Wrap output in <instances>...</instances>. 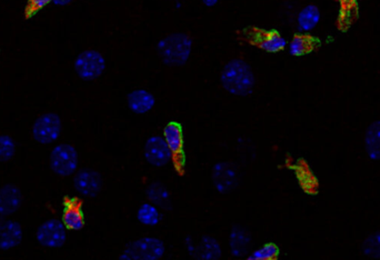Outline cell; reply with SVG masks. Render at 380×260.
<instances>
[{"label":"cell","instance_id":"cell-11","mask_svg":"<svg viewBox=\"0 0 380 260\" xmlns=\"http://www.w3.org/2000/svg\"><path fill=\"white\" fill-rule=\"evenodd\" d=\"M186 247L189 254L196 259L218 260L221 257V247L217 239L210 236H203L199 245H194L192 237L186 238Z\"/></svg>","mask_w":380,"mask_h":260},{"label":"cell","instance_id":"cell-29","mask_svg":"<svg viewBox=\"0 0 380 260\" xmlns=\"http://www.w3.org/2000/svg\"><path fill=\"white\" fill-rule=\"evenodd\" d=\"M201 1L207 8H212V7L217 6L220 0H201Z\"/></svg>","mask_w":380,"mask_h":260},{"label":"cell","instance_id":"cell-13","mask_svg":"<svg viewBox=\"0 0 380 260\" xmlns=\"http://www.w3.org/2000/svg\"><path fill=\"white\" fill-rule=\"evenodd\" d=\"M23 227L18 221H7L0 223V250H10L23 241Z\"/></svg>","mask_w":380,"mask_h":260},{"label":"cell","instance_id":"cell-7","mask_svg":"<svg viewBox=\"0 0 380 260\" xmlns=\"http://www.w3.org/2000/svg\"><path fill=\"white\" fill-rule=\"evenodd\" d=\"M36 239L46 248H62L67 241V228L60 219H48L38 227Z\"/></svg>","mask_w":380,"mask_h":260},{"label":"cell","instance_id":"cell-12","mask_svg":"<svg viewBox=\"0 0 380 260\" xmlns=\"http://www.w3.org/2000/svg\"><path fill=\"white\" fill-rule=\"evenodd\" d=\"M23 204V194L16 185L7 184L0 188V215L10 216Z\"/></svg>","mask_w":380,"mask_h":260},{"label":"cell","instance_id":"cell-31","mask_svg":"<svg viewBox=\"0 0 380 260\" xmlns=\"http://www.w3.org/2000/svg\"><path fill=\"white\" fill-rule=\"evenodd\" d=\"M0 216H1V215H0ZM3 223V221H0V223Z\"/></svg>","mask_w":380,"mask_h":260},{"label":"cell","instance_id":"cell-8","mask_svg":"<svg viewBox=\"0 0 380 260\" xmlns=\"http://www.w3.org/2000/svg\"><path fill=\"white\" fill-rule=\"evenodd\" d=\"M212 183L220 194H229L239 184V174L236 165L229 161H220L212 168Z\"/></svg>","mask_w":380,"mask_h":260},{"label":"cell","instance_id":"cell-1","mask_svg":"<svg viewBox=\"0 0 380 260\" xmlns=\"http://www.w3.org/2000/svg\"><path fill=\"white\" fill-rule=\"evenodd\" d=\"M220 84L227 93L246 97L253 93L256 77L251 66L240 58L229 60L220 74Z\"/></svg>","mask_w":380,"mask_h":260},{"label":"cell","instance_id":"cell-25","mask_svg":"<svg viewBox=\"0 0 380 260\" xmlns=\"http://www.w3.org/2000/svg\"><path fill=\"white\" fill-rule=\"evenodd\" d=\"M278 246L273 243H268L260 248L253 250V252L248 254L247 258L249 260H273L276 259L279 256Z\"/></svg>","mask_w":380,"mask_h":260},{"label":"cell","instance_id":"cell-22","mask_svg":"<svg viewBox=\"0 0 380 260\" xmlns=\"http://www.w3.org/2000/svg\"><path fill=\"white\" fill-rule=\"evenodd\" d=\"M365 145L369 158L380 160V120L369 126L365 137Z\"/></svg>","mask_w":380,"mask_h":260},{"label":"cell","instance_id":"cell-26","mask_svg":"<svg viewBox=\"0 0 380 260\" xmlns=\"http://www.w3.org/2000/svg\"><path fill=\"white\" fill-rule=\"evenodd\" d=\"M16 142L9 135H0V161L12 160L16 155Z\"/></svg>","mask_w":380,"mask_h":260},{"label":"cell","instance_id":"cell-4","mask_svg":"<svg viewBox=\"0 0 380 260\" xmlns=\"http://www.w3.org/2000/svg\"><path fill=\"white\" fill-rule=\"evenodd\" d=\"M107 64L104 55L95 49L84 50L76 57L73 68L77 76L84 82H93L104 75Z\"/></svg>","mask_w":380,"mask_h":260},{"label":"cell","instance_id":"cell-20","mask_svg":"<svg viewBox=\"0 0 380 260\" xmlns=\"http://www.w3.org/2000/svg\"><path fill=\"white\" fill-rule=\"evenodd\" d=\"M320 21V10L316 5H307L297 15V26L302 32H309Z\"/></svg>","mask_w":380,"mask_h":260},{"label":"cell","instance_id":"cell-16","mask_svg":"<svg viewBox=\"0 0 380 260\" xmlns=\"http://www.w3.org/2000/svg\"><path fill=\"white\" fill-rule=\"evenodd\" d=\"M127 105L137 115H145L155 107L156 98L146 89H135L127 95Z\"/></svg>","mask_w":380,"mask_h":260},{"label":"cell","instance_id":"cell-10","mask_svg":"<svg viewBox=\"0 0 380 260\" xmlns=\"http://www.w3.org/2000/svg\"><path fill=\"white\" fill-rule=\"evenodd\" d=\"M172 154L163 137L152 136L147 139L144 147V156L148 164L154 167H163L170 162Z\"/></svg>","mask_w":380,"mask_h":260},{"label":"cell","instance_id":"cell-28","mask_svg":"<svg viewBox=\"0 0 380 260\" xmlns=\"http://www.w3.org/2000/svg\"><path fill=\"white\" fill-rule=\"evenodd\" d=\"M54 3V0H30L29 9L31 12H38L40 9L48 6L49 3Z\"/></svg>","mask_w":380,"mask_h":260},{"label":"cell","instance_id":"cell-21","mask_svg":"<svg viewBox=\"0 0 380 260\" xmlns=\"http://www.w3.org/2000/svg\"><path fill=\"white\" fill-rule=\"evenodd\" d=\"M163 139L174 155L181 153L183 147V128L177 122H169L163 128Z\"/></svg>","mask_w":380,"mask_h":260},{"label":"cell","instance_id":"cell-2","mask_svg":"<svg viewBox=\"0 0 380 260\" xmlns=\"http://www.w3.org/2000/svg\"><path fill=\"white\" fill-rule=\"evenodd\" d=\"M192 38L185 32H174L161 38L156 46L158 56L163 65L183 67L188 62L192 53Z\"/></svg>","mask_w":380,"mask_h":260},{"label":"cell","instance_id":"cell-15","mask_svg":"<svg viewBox=\"0 0 380 260\" xmlns=\"http://www.w3.org/2000/svg\"><path fill=\"white\" fill-rule=\"evenodd\" d=\"M251 236L247 230L240 225H234L229 236V247L234 257H246L251 254Z\"/></svg>","mask_w":380,"mask_h":260},{"label":"cell","instance_id":"cell-3","mask_svg":"<svg viewBox=\"0 0 380 260\" xmlns=\"http://www.w3.org/2000/svg\"><path fill=\"white\" fill-rule=\"evenodd\" d=\"M166 252V246L161 239L145 237L127 245L120 260H159Z\"/></svg>","mask_w":380,"mask_h":260},{"label":"cell","instance_id":"cell-24","mask_svg":"<svg viewBox=\"0 0 380 260\" xmlns=\"http://www.w3.org/2000/svg\"><path fill=\"white\" fill-rule=\"evenodd\" d=\"M137 219L145 226L155 227L161 223L163 215L157 206L152 203H145L137 210Z\"/></svg>","mask_w":380,"mask_h":260},{"label":"cell","instance_id":"cell-23","mask_svg":"<svg viewBox=\"0 0 380 260\" xmlns=\"http://www.w3.org/2000/svg\"><path fill=\"white\" fill-rule=\"evenodd\" d=\"M62 223L65 225L67 230H82L84 226V217L80 207L76 204H69L66 207L62 214Z\"/></svg>","mask_w":380,"mask_h":260},{"label":"cell","instance_id":"cell-14","mask_svg":"<svg viewBox=\"0 0 380 260\" xmlns=\"http://www.w3.org/2000/svg\"><path fill=\"white\" fill-rule=\"evenodd\" d=\"M321 47V40L308 32L296 34L288 44L289 54L293 57H302L311 54Z\"/></svg>","mask_w":380,"mask_h":260},{"label":"cell","instance_id":"cell-6","mask_svg":"<svg viewBox=\"0 0 380 260\" xmlns=\"http://www.w3.org/2000/svg\"><path fill=\"white\" fill-rule=\"evenodd\" d=\"M62 131V118L55 113H44L38 117L31 129L35 142L40 145H51L57 142Z\"/></svg>","mask_w":380,"mask_h":260},{"label":"cell","instance_id":"cell-9","mask_svg":"<svg viewBox=\"0 0 380 260\" xmlns=\"http://www.w3.org/2000/svg\"><path fill=\"white\" fill-rule=\"evenodd\" d=\"M73 187L84 197H96L102 188V177L96 170L82 168L73 177Z\"/></svg>","mask_w":380,"mask_h":260},{"label":"cell","instance_id":"cell-5","mask_svg":"<svg viewBox=\"0 0 380 260\" xmlns=\"http://www.w3.org/2000/svg\"><path fill=\"white\" fill-rule=\"evenodd\" d=\"M79 157L76 148L69 144L55 146L49 156V166L53 173L69 177L78 170Z\"/></svg>","mask_w":380,"mask_h":260},{"label":"cell","instance_id":"cell-30","mask_svg":"<svg viewBox=\"0 0 380 260\" xmlns=\"http://www.w3.org/2000/svg\"><path fill=\"white\" fill-rule=\"evenodd\" d=\"M73 0H54V5H56V6H68L69 3H73Z\"/></svg>","mask_w":380,"mask_h":260},{"label":"cell","instance_id":"cell-17","mask_svg":"<svg viewBox=\"0 0 380 260\" xmlns=\"http://www.w3.org/2000/svg\"><path fill=\"white\" fill-rule=\"evenodd\" d=\"M262 50L269 53V54H277L279 51L287 48L288 43L286 38L278 31L271 30L266 32H258L253 40Z\"/></svg>","mask_w":380,"mask_h":260},{"label":"cell","instance_id":"cell-27","mask_svg":"<svg viewBox=\"0 0 380 260\" xmlns=\"http://www.w3.org/2000/svg\"><path fill=\"white\" fill-rule=\"evenodd\" d=\"M363 250L367 256L380 258V232L367 238V241L363 243Z\"/></svg>","mask_w":380,"mask_h":260},{"label":"cell","instance_id":"cell-19","mask_svg":"<svg viewBox=\"0 0 380 260\" xmlns=\"http://www.w3.org/2000/svg\"><path fill=\"white\" fill-rule=\"evenodd\" d=\"M358 0H339L337 26L341 31H347L358 18Z\"/></svg>","mask_w":380,"mask_h":260},{"label":"cell","instance_id":"cell-18","mask_svg":"<svg viewBox=\"0 0 380 260\" xmlns=\"http://www.w3.org/2000/svg\"><path fill=\"white\" fill-rule=\"evenodd\" d=\"M146 195L150 203L155 205L158 208L163 210H172L170 192H169L168 188L161 181H155V183H152L147 187Z\"/></svg>","mask_w":380,"mask_h":260}]
</instances>
